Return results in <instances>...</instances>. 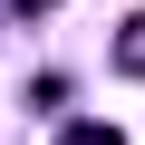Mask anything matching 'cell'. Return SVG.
Segmentation results:
<instances>
[{
  "label": "cell",
  "instance_id": "cell-2",
  "mask_svg": "<svg viewBox=\"0 0 145 145\" xmlns=\"http://www.w3.org/2000/svg\"><path fill=\"white\" fill-rule=\"evenodd\" d=\"M58 145H126V135H116V126H68Z\"/></svg>",
  "mask_w": 145,
  "mask_h": 145
},
{
  "label": "cell",
  "instance_id": "cell-3",
  "mask_svg": "<svg viewBox=\"0 0 145 145\" xmlns=\"http://www.w3.org/2000/svg\"><path fill=\"white\" fill-rule=\"evenodd\" d=\"M20 10H48V0H20Z\"/></svg>",
  "mask_w": 145,
  "mask_h": 145
},
{
  "label": "cell",
  "instance_id": "cell-1",
  "mask_svg": "<svg viewBox=\"0 0 145 145\" xmlns=\"http://www.w3.org/2000/svg\"><path fill=\"white\" fill-rule=\"evenodd\" d=\"M116 68H126V78H145V10L116 29Z\"/></svg>",
  "mask_w": 145,
  "mask_h": 145
}]
</instances>
